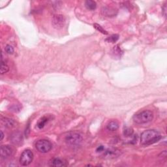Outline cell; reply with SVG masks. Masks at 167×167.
Masks as SVG:
<instances>
[{"label":"cell","instance_id":"15","mask_svg":"<svg viewBox=\"0 0 167 167\" xmlns=\"http://www.w3.org/2000/svg\"><path fill=\"white\" fill-rule=\"evenodd\" d=\"M3 123L4 124L5 126L6 127L8 128H11L15 127V122L13 120H11V119H9V118H4L3 120H2Z\"/></svg>","mask_w":167,"mask_h":167},{"label":"cell","instance_id":"22","mask_svg":"<svg viewBox=\"0 0 167 167\" xmlns=\"http://www.w3.org/2000/svg\"><path fill=\"white\" fill-rule=\"evenodd\" d=\"M104 147L103 146H99V147L97 148V149H96V151H97V152H103L104 151Z\"/></svg>","mask_w":167,"mask_h":167},{"label":"cell","instance_id":"18","mask_svg":"<svg viewBox=\"0 0 167 167\" xmlns=\"http://www.w3.org/2000/svg\"><path fill=\"white\" fill-rule=\"evenodd\" d=\"M93 27L98 31V32L104 34V35H108V32L107 31L102 28V26H101L99 24H94Z\"/></svg>","mask_w":167,"mask_h":167},{"label":"cell","instance_id":"23","mask_svg":"<svg viewBox=\"0 0 167 167\" xmlns=\"http://www.w3.org/2000/svg\"><path fill=\"white\" fill-rule=\"evenodd\" d=\"M163 14H164V16L166 17V5H164V7H163Z\"/></svg>","mask_w":167,"mask_h":167},{"label":"cell","instance_id":"5","mask_svg":"<svg viewBox=\"0 0 167 167\" xmlns=\"http://www.w3.org/2000/svg\"><path fill=\"white\" fill-rule=\"evenodd\" d=\"M33 159V153L30 149H26L20 157L19 162L22 166H26L30 165Z\"/></svg>","mask_w":167,"mask_h":167},{"label":"cell","instance_id":"24","mask_svg":"<svg viewBox=\"0 0 167 167\" xmlns=\"http://www.w3.org/2000/svg\"><path fill=\"white\" fill-rule=\"evenodd\" d=\"M3 137H4V134H3V132L2 131H1V141L3 139Z\"/></svg>","mask_w":167,"mask_h":167},{"label":"cell","instance_id":"20","mask_svg":"<svg viewBox=\"0 0 167 167\" xmlns=\"http://www.w3.org/2000/svg\"><path fill=\"white\" fill-rule=\"evenodd\" d=\"M5 52L8 54H13L15 52L14 48L10 45H6V46L5 47Z\"/></svg>","mask_w":167,"mask_h":167},{"label":"cell","instance_id":"11","mask_svg":"<svg viewBox=\"0 0 167 167\" xmlns=\"http://www.w3.org/2000/svg\"><path fill=\"white\" fill-rule=\"evenodd\" d=\"M51 120V118L49 116H45L42 117L41 118L39 119L37 124V127H38L39 129H42L45 127L46 124H48L50 120Z\"/></svg>","mask_w":167,"mask_h":167},{"label":"cell","instance_id":"19","mask_svg":"<svg viewBox=\"0 0 167 167\" xmlns=\"http://www.w3.org/2000/svg\"><path fill=\"white\" fill-rule=\"evenodd\" d=\"M119 39V35L115 34V35H112L110 37H108V38L106 39L107 41H108V43H116L117 40Z\"/></svg>","mask_w":167,"mask_h":167},{"label":"cell","instance_id":"21","mask_svg":"<svg viewBox=\"0 0 167 167\" xmlns=\"http://www.w3.org/2000/svg\"><path fill=\"white\" fill-rule=\"evenodd\" d=\"M113 52L116 54V55H118V56H120V57L122 54V51L118 45H116L114 47Z\"/></svg>","mask_w":167,"mask_h":167},{"label":"cell","instance_id":"4","mask_svg":"<svg viewBox=\"0 0 167 167\" xmlns=\"http://www.w3.org/2000/svg\"><path fill=\"white\" fill-rule=\"evenodd\" d=\"M37 150L42 153H46L52 149V144L46 139H40L35 143Z\"/></svg>","mask_w":167,"mask_h":167},{"label":"cell","instance_id":"8","mask_svg":"<svg viewBox=\"0 0 167 167\" xmlns=\"http://www.w3.org/2000/svg\"><path fill=\"white\" fill-rule=\"evenodd\" d=\"M101 13L104 16L107 17H114L117 15L118 11L116 9L112 7H104L101 9Z\"/></svg>","mask_w":167,"mask_h":167},{"label":"cell","instance_id":"17","mask_svg":"<svg viewBox=\"0 0 167 167\" xmlns=\"http://www.w3.org/2000/svg\"><path fill=\"white\" fill-rule=\"evenodd\" d=\"M134 131L131 127H126L124 131V135L126 137H130L133 135Z\"/></svg>","mask_w":167,"mask_h":167},{"label":"cell","instance_id":"3","mask_svg":"<svg viewBox=\"0 0 167 167\" xmlns=\"http://www.w3.org/2000/svg\"><path fill=\"white\" fill-rule=\"evenodd\" d=\"M83 138L80 133L76 132H70L65 137V142L71 146H76L80 145L82 142Z\"/></svg>","mask_w":167,"mask_h":167},{"label":"cell","instance_id":"9","mask_svg":"<svg viewBox=\"0 0 167 167\" xmlns=\"http://www.w3.org/2000/svg\"><path fill=\"white\" fill-rule=\"evenodd\" d=\"M49 165L54 167H62L67 165V162L60 158H54L51 159L49 162Z\"/></svg>","mask_w":167,"mask_h":167},{"label":"cell","instance_id":"14","mask_svg":"<svg viewBox=\"0 0 167 167\" xmlns=\"http://www.w3.org/2000/svg\"><path fill=\"white\" fill-rule=\"evenodd\" d=\"M85 6L88 9L93 11L97 7V3L95 1H92V0H88L85 2Z\"/></svg>","mask_w":167,"mask_h":167},{"label":"cell","instance_id":"6","mask_svg":"<svg viewBox=\"0 0 167 167\" xmlns=\"http://www.w3.org/2000/svg\"><path fill=\"white\" fill-rule=\"evenodd\" d=\"M65 23V18L63 15H55L52 18V25L54 28L60 29L63 28Z\"/></svg>","mask_w":167,"mask_h":167},{"label":"cell","instance_id":"1","mask_svg":"<svg viewBox=\"0 0 167 167\" xmlns=\"http://www.w3.org/2000/svg\"><path fill=\"white\" fill-rule=\"evenodd\" d=\"M161 138L160 132L154 129H149L142 132L141 144L143 146H149L159 141Z\"/></svg>","mask_w":167,"mask_h":167},{"label":"cell","instance_id":"12","mask_svg":"<svg viewBox=\"0 0 167 167\" xmlns=\"http://www.w3.org/2000/svg\"><path fill=\"white\" fill-rule=\"evenodd\" d=\"M120 151L118 150V149H107V150L105 152L104 155L108 157V158H115L120 155Z\"/></svg>","mask_w":167,"mask_h":167},{"label":"cell","instance_id":"2","mask_svg":"<svg viewBox=\"0 0 167 167\" xmlns=\"http://www.w3.org/2000/svg\"><path fill=\"white\" fill-rule=\"evenodd\" d=\"M153 119V114L152 111L144 110L135 114L132 117V120L137 124H146L150 122Z\"/></svg>","mask_w":167,"mask_h":167},{"label":"cell","instance_id":"7","mask_svg":"<svg viewBox=\"0 0 167 167\" xmlns=\"http://www.w3.org/2000/svg\"><path fill=\"white\" fill-rule=\"evenodd\" d=\"M13 153V149L9 145H2L0 149V156L1 159H7Z\"/></svg>","mask_w":167,"mask_h":167},{"label":"cell","instance_id":"13","mask_svg":"<svg viewBox=\"0 0 167 167\" xmlns=\"http://www.w3.org/2000/svg\"><path fill=\"white\" fill-rule=\"evenodd\" d=\"M119 128V124L116 121H111L107 125V130L110 131H116Z\"/></svg>","mask_w":167,"mask_h":167},{"label":"cell","instance_id":"16","mask_svg":"<svg viewBox=\"0 0 167 167\" xmlns=\"http://www.w3.org/2000/svg\"><path fill=\"white\" fill-rule=\"evenodd\" d=\"M9 71V67L3 60H1V74H4L7 73Z\"/></svg>","mask_w":167,"mask_h":167},{"label":"cell","instance_id":"10","mask_svg":"<svg viewBox=\"0 0 167 167\" xmlns=\"http://www.w3.org/2000/svg\"><path fill=\"white\" fill-rule=\"evenodd\" d=\"M11 141L13 144L17 145L22 141V135L20 132H15L11 136Z\"/></svg>","mask_w":167,"mask_h":167}]
</instances>
